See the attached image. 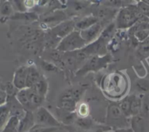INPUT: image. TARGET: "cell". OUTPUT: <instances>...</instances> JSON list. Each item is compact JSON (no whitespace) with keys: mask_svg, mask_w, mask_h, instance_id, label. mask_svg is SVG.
Returning a JSON list of instances; mask_svg holds the SVG:
<instances>
[{"mask_svg":"<svg viewBox=\"0 0 149 132\" xmlns=\"http://www.w3.org/2000/svg\"><path fill=\"white\" fill-rule=\"evenodd\" d=\"M143 16L136 4H130L123 7L118 12L116 16L115 26L121 30L131 28Z\"/></svg>","mask_w":149,"mask_h":132,"instance_id":"6da1fadb","label":"cell"},{"mask_svg":"<svg viewBox=\"0 0 149 132\" xmlns=\"http://www.w3.org/2000/svg\"><path fill=\"white\" fill-rule=\"evenodd\" d=\"M106 124L113 131L128 129L130 127V118L122 113L118 104H111L107 109Z\"/></svg>","mask_w":149,"mask_h":132,"instance_id":"7a4b0ae2","label":"cell"},{"mask_svg":"<svg viewBox=\"0 0 149 132\" xmlns=\"http://www.w3.org/2000/svg\"><path fill=\"white\" fill-rule=\"evenodd\" d=\"M102 84L103 91L113 98L120 97L125 92L127 88L126 79L119 73L108 75L103 79Z\"/></svg>","mask_w":149,"mask_h":132,"instance_id":"3957f363","label":"cell"},{"mask_svg":"<svg viewBox=\"0 0 149 132\" xmlns=\"http://www.w3.org/2000/svg\"><path fill=\"white\" fill-rule=\"evenodd\" d=\"M87 46L85 41L81 38L80 31L74 30L71 33L64 37L57 46L56 49L63 53L71 52L82 49Z\"/></svg>","mask_w":149,"mask_h":132,"instance_id":"277c9868","label":"cell"},{"mask_svg":"<svg viewBox=\"0 0 149 132\" xmlns=\"http://www.w3.org/2000/svg\"><path fill=\"white\" fill-rule=\"evenodd\" d=\"M81 88H70L65 90L61 94L58 100V107L59 109L74 113L77 110L78 102L81 97Z\"/></svg>","mask_w":149,"mask_h":132,"instance_id":"5b68a950","label":"cell"},{"mask_svg":"<svg viewBox=\"0 0 149 132\" xmlns=\"http://www.w3.org/2000/svg\"><path fill=\"white\" fill-rule=\"evenodd\" d=\"M112 57L110 55L106 54L103 56L93 55L90 56L84 62L81 68L77 71V75H83L90 72H97L103 68H106L108 64L111 62Z\"/></svg>","mask_w":149,"mask_h":132,"instance_id":"8992f818","label":"cell"},{"mask_svg":"<svg viewBox=\"0 0 149 132\" xmlns=\"http://www.w3.org/2000/svg\"><path fill=\"white\" fill-rule=\"evenodd\" d=\"M34 113L35 122L36 124L47 127L61 128L63 126L61 122L55 117L52 113L44 107H40L37 109Z\"/></svg>","mask_w":149,"mask_h":132,"instance_id":"52a82bcc","label":"cell"},{"mask_svg":"<svg viewBox=\"0 0 149 132\" xmlns=\"http://www.w3.org/2000/svg\"><path fill=\"white\" fill-rule=\"evenodd\" d=\"M75 23L73 20H65L52 28L49 33L52 41H58L59 43L64 37L75 30Z\"/></svg>","mask_w":149,"mask_h":132,"instance_id":"ba28073f","label":"cell"},{"mask_svg":"<svg viewBox=\"0 0 149 132\" xmlns=\"http://www.w3.org/2000/svg\"><path fill=\"white\" fill-rule=\"evenodd\" d=\"M103 25L100 22L96 23L89 28L80 31L81 38L85 41L87 45L95 41L99 38L103 31Z\"/></svg>","mask_w":149,"mask_h":132,"instance_id":"9c48e42d","label":"cell"},{"mask_svg":"<svg viewBox=\"0 0 149 132\" xmlns=\"http://www.w3.org/2000/svg\"><path fill=\"white\" fill-rule=\"evenodd\" d=\"M6 104L8 106L10 110V116H15L20 120L23 118L26 114V110L19 102L16 98V96H7Z\"/></svg>","mask_w":149,"mask_h":132,"instance_id":"30bf717a","label":"cell"},{"mask_svg":"<svg viewBox=\"0 0 149 132\" xmlns=\"http://www.w3.org/2000/svg\"><path fill=\"white\" fill-rule=\"evenodd\" d=\"M28 66H21L17 68L14 73L13 84L18 90L23 89L26 87Z\"/></svg>","mask_w":149,"mask_h":132,"instance_id":"8fae6325","label":"cell"},{"mask_svg":"<svg viewBox=\"0 0 149 132\" xmlns=\"http://www.w3.org/2000/svg\"><path fill=\"white\" fill-rule=\"evenodd\" d=\"M130 129L133 132H147L148 124L146 117L141 114L130 117Z\"/></svg>","mask_w":149,"mask_h":132,"instance_id":"7c38bea8","label":"cell"},{"mask_svg":"<svg viewBox=\"0 0 149 132\" xmlns=\"http://www.w3.org/2000/svg\"><path fill=\"white\" fill-rule=\"evenodd\" d=\"M35 124L36 122L33 112L26 110L25 115L20 120L19 132H29L35 126Z\"/></svg>","mask_w":149,"mask_h":132,"instance_id":"4fadbf2b","label":"cell"},{"mask_svg":"<svg viewBox=\"0 0 149 132\" xmlns=\"http://www.w3.org/2000/svg\"><path fill=\"white\" fill-rule=\"evenodd\" d=\"M58 119L61 124H63L65 126H70L71 124H74L76 120L78 117L76 112L71 113V112L65 111V110L58 109Z\"/></svg>","mask_w":149,"mask_h":132,"instance_id":"5bb4252c","label":"cell"},{"mask_svg":"<svg viewBox=\"0 0 149 132\" xmlns=\"http://www.w3.org/2000/svg\"><path fill=\"white\" fill-rule=\"evenodd\" d=\"M117 10L112 7H100L96 10L94 16H95L99 20L104 21L109 20L117 15Z\"/></svg>","mask_w":149,"mask_h":132,"instance_id":"9a60e30c","label":"cell"},{"mask_svg":"<svg viewBox=\"0 0 149 132\" xmlns=\"http://www.w3.org/2000/svg\"><path fill=\"white\" fill-rule=\"evenodd\" d=\"M16 98L18 100L23 108L27 111H33V109L31 104L30 100H29V88H26L23 89L19 90L16 94Z\"/></svg>","mask_w":149,"mask_h":132,"instance_id":"2e32d148","label":"cell"},{"mask_svg":"<svg viewBox=\"0 0 149 132\" xmlns=\"http://www.w3.org/2000/svg\"><path fill=\"white\" fill-rule=\"evenodd\" d=\"M99 20L94 15H90L87 17H84L81 20H78L75 23V29L79 31L84 30L85 29L89 28L91 26H94L96 23H99Z\"/></svg>","mask_w":149,"mask_h":132,"instance_id":"e0dca14e","label":"cell"},{"mask_svg":"<svg viewBox=\"0 0 149 132\" xmlns=\"http://www.w3.org/2000/svg\"><path fill=\"white\" fill-rule=\"evenodd\" d=\"M42 74L40 73L39 70L33 65L28 66L27 80H26V87L32 88L35 84L40 79Z\"/></svg>","mask_w":149,"mask_h":132,"instance_id":"ac0fdd59","label":"cell"},{"mask_svg":"<svg viewBox=\"0 0 149 132\" xmlns=\"http://www.w3.org/2000/svg\"><path fill=\"white\" fill-rule=\"evenodd\" d=\"M74 126L80 131H83L84 132H88L90 131L95 129L94 122L91 117H77L74 123Z\"/></svg>","mask_w":149,"mask_h":132,"instance_id":"d6986e66","label":"cell"},{"mask_svg":"<svg viewBox=\"0 0 149 132\" xmlns=\"http://www.w3.org/2000/svg\"><path fill=\"white\" fill-rule=\"evenodd\" d=\"M31 88L36 93H37L38 94L42 96V97H46L48 91V82L47 81V78L42 75L40 79Z\"/></svg>","mask_w":149,"mask_h":132,"instance_id":"ffe728a7","label":"cell"},{"mask_svg":"<svg viewBox=\"0 0 149 132\" xmlns=\"http://www.w3.org/2000/svg\"><path fill=\"white\" fill-rule=\"evenodd\" d=\"M29 88V100H30L31 104L33 109V111H36L39 107H42V104H43L44 101L45 100V97H42L41 95L38 94L35 92L31 88Z\"/></svg>","mask_w":149,"mask_h":132,"instance_id":"44dd1931","label":"cell"},{"mask_svg":"<svg viewBox=\"0 0 149 132\" xmlns=\"http://www.w3.org/2000/svg\"><path fill=\"white\" fill-rule=\"evenodd\" d=\"M132 95H128L124 97L119 103V108L122 111V113L125 115L127 117L130 118L131 117V104H132Z\"/></svg>","mask_w":149,"mask_h":132,"instance_id":"7402d4cb","label":"cell"},{"mask_svg":"<svg viewBox=\"0 0 149 132\" xmlns=\"http://www.w3.org/2000/svg\"><path fill=\"white\" fill-rule=\"evenodd\" d=\"M143 98L136 94H132V104H131V117L132 116L141 114L142 108Z\"/></svg>","mask_w":149,"mask_h":132,"instance_id":"603a6c76","label":"cell"},{"mask_svg":"<svg viewBox=\"0 0 149 132\" xmlns=\"http://www.w3.org/2000/svg\"><path fill=\"white\" fill-rule=\"evenodd\" d=\"M20 119L15 116H10L8 121L1 132H19Z\"/></svg>","mask_w":149,"mask_h":132,"instance_id":"cb8c5ba5","label":"cell"},{"mask_svg":"<svg viewBox=\"0 0 149 132\" xmlns=\"http://www.w3.org/2000/svg\"><path fill=\"white\" fill-rule=\"evenodd\" d=\"M10 117V112L7 104L0 107V132L4 129V126Z\"/></svg>","mask_w":149,"mask_h":132,"instance_id":"d4e9b609","label":"cell"},{"mask_svg":"<svg viewBox=\"0 0 149 132\" xmlns=\"http://www.w3.org/2000/svg\"><path fill=\"white\" fill-rule=\"evenodd\" d=\"M66 19V16L63 12L61 11H56L52 12V14L48 15L45 19H44V22L45 23H53V22L57 21H65Z\"/></svg>","mask_w":149,"mask_h":132,"instance_id":"484cf974","label":"cell"},{"mask_svg":"<svg viewBox=\"0 0 149 132\" xmlns=\"http://www.w3.org/2000/svg\"><path fill=\"white\" fill-rule=\"evenodd\" d=\"M135 87L141 94H146L149 92V81L146 79H140L135 83Z\"/></svg>","mask_w":149,"mask_h":132,"instance_id":"4316f807","label":"cell"},{"mask_svg":"<svg viewBox=\"0 0 149 132\" xmlns=\"http://www.w3.org/2000/svg\"><path fill=\"white\" fill-rule=\"evenodd\" d=\"M76 113L79 117H88L90 113V107L86 103H80L79 105H77Z\"/></svg>","mask_w":149,"mask_h":132,"instance_id":"83f0119b","label":"cell"},{"mask_svg":"<svg viewBox=\"0 0 149 132\" xmlns=\"http://www.w3.org/2000/svg\"><path fill=\"white\" fill-rule=\"evenodd\" d=\"M13 19H17V20H36L38 19V16L34 12H22L16 14Z\"/></svg>","mask_w":149,"mask_h":132,"instance_id":"f1b7e54d","label":"cell"},{"mask_svg":"<svg viewBox=\"0 0 149 132\" xmlns=\"http://www.w3.org/2000/svg\"><path fill=\"white\" fill-rule=\"evenodd\" d=\"M133 36L136 39V40L138 42L142 43V42L145 41L149 37V30H148L147 28L141 29V30H139L135 32L134 33Z\"/></svg>","mask_w":149,"mask_h":132,"instance_id":"f546056e","label":"cell"},{"mask_svg":"<svg viewBox=\"0 0 149 132\" xmlns=\"http://www.w3.org/2000/svg\"><path fill=\"white\" fill-rule=\"evenodd\" d=\"M58 130L59 128L47 127L39 124H35V126L29 132H56Z\"/></svg>","mask_w":149,"mask_h":132,"instance_id":"4dcf8cb0","label":"cell"},{"mask_svg":"<svg viewBox=\"0 0 149 132\" xmlns=\"http://www.w3.org/2000/svg\"><path fill=\"white\" fill-rule=\"evenodd\" d=\"M143 15L149 17V1H141L136 4Z\"/></svg>","mask_w":149,"mask_h":132,"instance_id":"1f68e13d","label":"cell"},{"mask_svg":"<svg viewBox=\"0 0 149 132\" xmlns=\"http://www.w3.org/2000/svg\"><path fill=\"white\" fill-rule=\"evenodd\" d=\"M41 65H42V68L45 70V71H47V72H57L58 70V68H57L56 65H54L53 63L49 62H47V61L42 60L41 62Z\"/></svg>","mask_w":149,"mask_h":132,"instance_id":"d6a6232c","label":"cell"},{"mask_svg":"<svg viewBox=\"0 0 149 132\" xmlns=\"http://www.w3.org/2000/svg\"><path fill=\"white\" fill-rule=\"evenodd\" d=\"M4 89L7 96H16L17 91H19L14 85L13 82H8L4 85Z\"/></svg>","mask_w":149,"mask_h":132,"instance_id":"836d02e7","label":"cell"},{"mask_svg":"<svg viewBox=\"0 0 149 132\" xmlns=\"http://www.w3.org/2000/svg\"><path fill=\"white\" fill-rule=\"evenodd\" d=\"M13 12L12 4L8 1H6L2 4L1 8V13L3 15H10Z\"/></svg>","mask_w":149,"mask_h":132,"instance_id":"e575fe53","label":"cell"},{"mask_svg":"<svg viewBox=\"0 0 149 132\" xmlns=\"http://www.w3.org/2000/svg\"><path fill=\"white\" fill-rule=\"evenodd\" d=\"M141 114L146 118L149 117V98L143 100Z\"/></svg>","mask_w":149,"mask_h":132,"instance_id":"d590c367","label":"cell"},{"mask_svg":"<svg viewBox=\"0 0 149 132\" xmlns=\"http://www.w3.org/2000/svg\"><path fill=\"white\" fill-rule=\"evenodd\" d=\"M139 52L141 55H146L149 53V37L145 41L141 43L139 46Z\"/></svg>","mask_w":149,"mask_h":132,"instance_id":"8d00e7d4","label":"cell"},{"mask_svg":"<svg viewBox=\"0 0 149 132\" xmlns=\"http://www.w3.org/2000/svg\"><path fill=\"white\" fill-rule=\"evenodd\" d=\"M7 95L6 93L5 89L0 90V107L4 105L7 102Z\"/></svg>","mask_w":149,"mask_h":132,"instance_id":"74e56055","label":"cell"},{"mask_svg":"<svg viewBox=\"0 0 149 132\" xmlns=\"http://www.w3.org/2000/svg\"><path fill=\"white\" fill-rule=\"evenodd\" d=\"M15 2H16L15 4H16V6H17V8L18 9L20 12H24L26 11V10L27 8H26V5H25L24 1H15Z\"/></svg>","mask_w":149,"mask_h":132,"instance_id":"f35d334b","label":"cell"},{"mask_svg":"<svg viewBox=\"0 0 149 132\" xmlns=\"http://www.w3.org/2000/svg\"><path fill=\"white\" fill-rule=\"evenodd\" d=\"M108 130H110V129H104V127H103V126H99V127L95 128L93 130L90 131L88 132H105Z\"/></svg>","mask_w":149,"mask_h":132,"instance_id":"ab89813d","label":"cell"},{"mask_svg":"<svg viewBox=\"0 0 149 132\" xmlns=\"http://www.w3.org/2000/svg\"><path fill=\"white\" fill-rule=\"evenodd\" d=\"M115 132H133V131L130 129V128H128V129H117V130H115Z\"/></svg>","mask_w":149,"mask_h":132,"instance_id":"60d3db41","label":"cell"},{"mask_svg":"<svg viewBox=\"0 0 149 132\" xmlns=\"http://www.w3.org/2000/svg\"><path fill=\"white\" fill-rule=\"evenodd\" d=\"M4 85H5V84L3 83L2 79H1V78H0V90L4 89Z\"/></svg>","mask_w":149,"mask_h":132,"instance_id":"b9f144b4","label":"cell"},{"mask_svg":"<svg viewBox=\"0 0 149 132\" xmlns=\"http://www.w3.org/2000/svg\"><path fill=\"white\" fill-rule=\"evenodd\" d=\"M105 132H115V131L113 130H112V129H110V130H108Z\"/></svg>","mask_w":149,"mask_h":132,"instance_id":"7bdbcfd3","label":"cell"},{"mask_svg":"<svg viewBox=\"0 0 149 132\" xmlns=\"http://www.w3.org/2000/svg\"><path fill=\"white\" fill-rule=\"evenodd\" d=\"M69 132H77V131H70Z\"/></svg>","mask_w":149,"mask_h":132,"instance_id":"ee69618b","label":"cell"}]
</instances>
